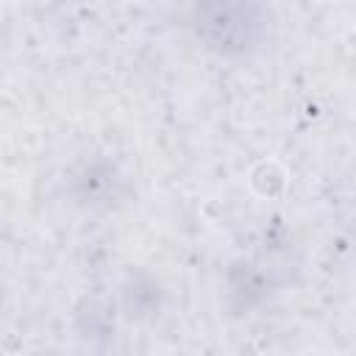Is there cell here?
Returning a JSON list of instances; mask_svg holds the SVG:
<instances>
[{"mask_svg":"<svg viewBox=\"0 0 356 356\" xmlns=\"http://www.w3.org/2000/svg\"><path fill=\"white\" fill-rule=\"evenodd\" d=\"M250 186L261 197H275V195L284 192V172L273 161H259L250 170Z\"/></svg>","mask_w":356,"mask_h":356,"instance_id":"obj_1","label":"cell"}]
</instances>
